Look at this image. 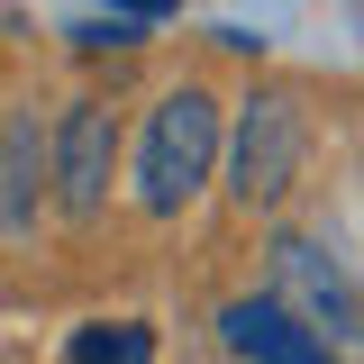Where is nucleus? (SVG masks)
I'll return each instance as SVG.
<instances>
[{
	"label": "nucleus",
	"mask_w": 364,
	"mask_h": 364,
	"mask_svg": "<svg viewBox=\"0 0 364 364\" xmlns=\"http://www.w3.org/2000/svg\"><path fill=\"white\" fill-rule=\"evenodd\" d=\"M219 164V100L200 82H182L155 100V119H146V146H136V210L146 219H173L200 200V182Z\"/></svg>",
	"instance_id": "1"
},
{
	"label": "nucleus",
	"mask_w": 364,
	"mask_h": 364,
	"mask_svg": "<svg viewBox=\"0 0 364 364\" xmlns=\"http://www.w3.org/2000/svg\"><path fill=\"white\" fill-rule=\"evenodd\" d=\"M310 164V119H301V100L291 91H255L246 109H237V136H228V191L246 200V210H273L291 182Z\"/></svg>",
	"instance_id": "2"
},
{
	"label": "nucleus",
	"mask_w": 364,
	"mask_h": 364,
	"mask_svg": "<svg viewBox=\"0 0 364 364\" xmlns=\"http://www.w3.org/2000/svg\"><path fill=\"white\" fill-rule=\"evenodd\" d=\"M37 173H46L37 128H9L0 119V237H28V219H37Z\"/></svg>",
	"instance_id": "5"
},
{
	"label": "nucleus",
	"mask_w": 364,
	"mask_h": 364,
	"mask_svg": "<svg viewBox=\"0 0 364 364\" xmlns=\"http://www.w3.org/2000/svg\"><path fill=\"white\" fill-rule=\"evenodd\" d=\"M46 173H55L64 219H100L109 173H119V109L109 100H73L64 128H55V146H46Z\"/></svg>",
	"instance_id": "3"
},
{
	"label": "nucleus",
	"mask_w": 364,
	"mask_h": 364,
	"mask_svg": "<svg viewBox=\"0 0 364 364\" xmlns=\"http://www.w3.org/2000/svg\"><path fill=\"white\" fill-rule=\"evenodd\" d=\"M73 364H155V337L128 328V318H119V328H82V337H73Z\"/></svg>",
	"instance_id": "6"
},
{
	"label": "nucleus",
	"mask_w": 364,
	"mask_h": 364,
	"mask_svg": "<svg viewBox=\"0 0 364 364\" xmlns=\"http://www.w3.org/2000/svg\"><path fill=\"white\" fill-rule=\"evenodd\" d=\"M228 346L246 364H337V346L318 337L301 310H282V301H228Z\"/></svg>",
	"instance_id": "4"
}]
</instances>
